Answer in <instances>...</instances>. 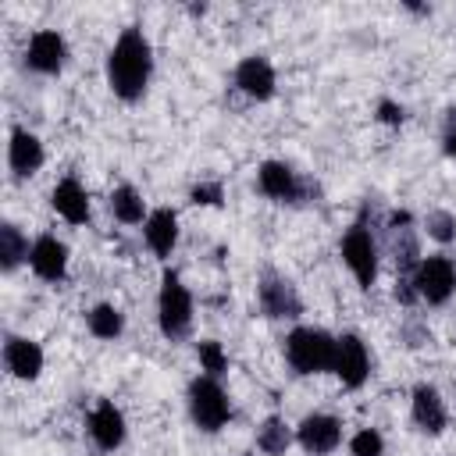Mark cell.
<instances>
[{
	"instance_id": "4",
	"label": "cell",
	"mask_w": 456,
	"mask_h": 456,
	"mask_svg": "<svg viewBox=\"0 0 456 456\" xmlns=\"http://www.w3.org/2000/svg\"><path fill=\"white\" fill-rule=\"evenodd\" d=\"M185 399H189V417H192V424H196L200 431H207V435L221 431V428L232 420L228 392H224L221 381L210 378V374H196V378L189 381Z\"/></svg>"
},
{
	"instance_id": "2",
	"label": "cell",
	"mask_w": 456,
	"mask_h": 456,
	"mask_svg": "<svg viewBox=\"0 0 456 456\" xmlns=\"http://www.w3.org/2000/svg\"><path fill=\"white\" fill-rule=\"evenodd\" d=\"M285 360L299 378L310 374H328L335 363V335H328L324 328H292L285 335Z\"/></svg>"
},
{
	"instance_id": "12",
	"label": "cell",
	"mask_w": 456,
	"mask_h": 456,
	"mask_svg": "<svg viewBox=\"0 0 456 456\" xmlns=\"http://www.w3.org/2000/svg\"><path fill=\"white\" fill-rule=\"evenodd\" d=\"M410 413H413V424H417L424 435H442L445 424H449L445 403H442L438 388L428 385V381L413 385V392H410Z\"/></svg>"
},
{
	"instance_id": "3",
	"label": "cell",
	"mask_w": 456,
	"mask_h": 456,
	"mask_svg": "<svg viewBox=\"0 0 456 456\" xmlns=\"http://www.w3.org/2000/svg\"><path fill=\"white\" fill-rule=\"evenodd\" d=\"M157 324H160V335L167 342H178L189 335L192 328V292L185 289L182 274L178 271H164L160 274V292H157Z\"/></svg>"
},
{
	"instance_id": "9",
	"label": "cell",
	"mask_w": 456,
	"mask_h": 456,
	"mask_svg": "<svg viewBox=\"0 0 456 456\" xmlns=\"http://www.w3.org/2000/svg\"><path fill=\"white\" fill-rule=\"evenodd\" d=\"M64 61H68V43H64V36H61L57 28H39V32H32V39H28V46H25V64H28V71H36V75H57V71L64 68Z\"/></svg>"
},
{
	"instance_id": "28",
	"label": "cell",
	"mask_w": 456,
	"mask_h": 456,
	"mask_svg": "<svg viewBox=\"0 0 456 456\" xmlns=\"http://www.w3.org/2000/svg\"><path fill=\"white\" fill-rule=\"evenodd\" d=\"M378 121L381 125H403L406 121V110H403V103H395V100H378Z\"/></svg>"
},
{
	"instance_id": "25",
	"label": "cell",
	"mask_w": 456,
	"mask_h": 456,
	"mask_svg": "<svg viewBox=\"0 0 456 456\" xmlns=\"http://www.w3.org/2000/svg\"><path fill=\"white\" fill-rule=\"evenodd\" d=\"M424 232H428L435 242H452V239H456V214H449V210H428Z\"/></svg>"
},
{
	"instance_id": "15",
	"label": "cell",
	"mask_w": 456,
	"mask_h": 456,
	"mask_svg": "<svg viewBox=\"0 0 456 456\" xmlns=\"http://www.w3.org/2000/svg\"><path fill=\"white\" fill-rule=\"evenodd\" d=\"M89 435H93V442L103 449V452H114V449H121V442H125V413L110 403V399H100L96 403V410L89 413Z\"/></svg>"
},
{
	"instance_id": "19",
	"label": "cell",
	"mask_w": 456,
	"mask_h": 456,
	"mask_svg": "<svg viewBox=\"0 0 456 456\" xmlns=\"http://www.w3.org/2000/svg\"><path fill=\"white\" fill-rule=\"evenodd\" d=\"M142 239H146V246L153 249V256L167 260V256L175 253V246H178V214H175L171 207L150 210V217H146V224H142Z\"/></svg>"
},
{
	"instance_id": "21",
	"label": "cell",
	"mask_w": 456,
	"mask_h": 456,
	"mask_svg": "<svg viewBox=\"0 0 456 456\" xmlns=\"http://www.w3.org/2000/svg\"><path fill=\"white\" fill-rule=\"evenodd\" d=\"M28 253H32V246H28V239L21 235V228H18L14 221H4V224H0V267L11 274L18 264L28 260Z\"/></svg>"
},
{
	"instance_id": "5",
	"label": "cell",
	"mask_w": 456,
	"mask_h": 456,
	"mask_svg": "<svg viewBox=\"0 0 456 456\" xmlns=\"http://www.w3.org/2000/svg\"><path fill=\"white\" fill-rule=\"evenodd\" d=\"M342 264L349 267V274L356 278L360 289H370L378 281V242L367 228V221H353L338 242Z\"/></svg>"
},
{
	"instance_id": "17",
	"label": "cell",
	"mask_w": 456,
	"mask_h": 456,
	"mask_svg": "<svg viewBox=\"0 0 456 456\" xmlns=\"http://www.w3.org/2000/svg\"><path fill=\"white\" fill-rule=\"evenodd\" d=\"M4 367L14 378H21V381H36L39 370H43V349H39V342L21 338V335H7L4 338Z\"/></svg>"
},
{
	"instance_id": "24",
	"label": "cell",
	"mask_w": 456,
	"mask_h": 456,
	"mask_svg": "<svg viewBox=\"0 0 456 456\" xmlns=\"http://www.w3.org/2000/svg\"><path fill=\"white\" fill-rule=\"evenodd\" d=\"M196 356H200V370L210 374V378H217V374L228 370V353H224V346L214 342V338H200V342H196Z\"/></svg>"
},
{
	"instance_id": "16",
	"label": "cell",
	"mask_w": 456,
	"mask_h": 456,
	"mask_svg": "<svg viewBox=\"0 0 456 456\" xmlns=\"http://www.w3.org/2000/svg\"><path fill=\"white\" fill-rule=\"evenodd\" d=\"M43 142L36 132L28 128H11V142H7V164L14 171V178H28L43 167Z\"/></svg>"
},
{
	"instance_id": "27",
	"label": "cell",
	"mask_w": 456,
	"mask_h": 456,
	"mask_svg": "<svg viewBox=\"0 0 456 456\" xmlns=\"http://www.w3.org/2000/svg\"><path fill=\"white\" fill-rule=\"evenodd\" d=\"M189 200L200 203V207H221L224 203V189H221V182H200V185H192Z\"/></svg>"
},
{
	"instance_id": "29",
	"label": "cell",
	"mask_w": 456,
	"mask_h": 456,
	"mask_svg": "<svg viewBox=\"0 0 456 456\" xmlns=\"http://www.w3.org/2000/svg\"><path fill=\"white\" fill-rule=\"evenodd\" d=\"M442 146H445V153L456 160V118H449V128H445V135H442Z\"/></svg>"
},
{
	"instance_id": "26",
	"label": "cell",
	"mask_w": 456,
	"mask_h": 456,
	"mask_svg": "<svg viewBox=\"0 0 456 456\" xmlns=\"http://www.w3.org/2000/svg\"><path fill=\"white\" fill-rule=\"evenodd\" d=\"M349 452H353V456H385V438H381V431L360 428V431L349 438Z\"/></svg>"
},
{
	"instance_id": "1",
	"label": "cell",
	"mask_w": 456,
	"mask_h": 456,
	"mask_svg": "<svg viewBox=\"0 0 456 456\" xmlns=\"http://www.w3.org/2000/svg\"><path fill=\"white\" fill-rule=\"evenodd\" d=\"M150 75H153L150 39L135 25L121 28V36L114 39V46L107 53V86H110V93L125 103H135V100H142V93L150 86Z\"/></svg>"
},
{
	"instance_id": "13",
	"label": "cell",
	"mask_w": 456,
	"mask_h": 456,
	"mask_svg": "<svg viewBox=\"0 0 456 456\" xmlns=\"http://www.w3.org/2000/svg\"><path fill=\"white\" fill-rule=\"evenodd\" d=\"M232 78H235V86H239L249 100H271V96H274V86H278L271 61L260 57V53L242 57V61L235 64V75H232Z\"/></svg>"
},
{
	"instance_id": "6",
	"label": "cell",
	"mask_w": 456,
	"mask_h": 456,
	"mask_svg": "<svg viewBox=\"0 0 456 456\" xmlns=\"http://www.w3.org/2000/svg\"><path fill=\"white\" fill-rule=\"evenodd\" d=\"M331 374L342 381V388H363L367 385V378H370V353H367V342L356 331L335 335Z\"/></svg>"
},
{
	"instance_id": "23",
	"label": "cell",
	"mask_w": 456,
	"mask_h": 456,
	"mask_svg": "<svg viewBox=\"0 0 456 456\" xmlns=\"http://www.w3.org/2000/svg\"><path fill=\"white\" fill-rule=\"evenodd\" d=\"M86 328L96 335V338H118L125 331V314L114 306V303H96L89 314H86Z\"/></svg>"
},
{
	"instance_id": "20",
	"label": "cell",
	"mask_w": 456,
	"mask_h": 456,
	"mask_svg": "<svg viewBox=\"0 0 456 456\" xmlns=\"http://www.w3.org/2000/svg\"><path fill=\"white\" fill-rule=\"evenodd\" d=\"M110 214L121 221V224H146L150 210H146V200L135 185H118L110 192Z\"/></svg>"
},
{
	"instance_id": "14",
	"label": "cell",
	"mask_w": 456,
	"mask_h": 456,
	"mask_svg": "<svg viewBox=\"0 0 456 456\" xmlns=\"http://www.w3.org/2000/svg\"><path fill=\"white\" fill-rule=\"evenodd\" d=\"M28 267L36 278L43 281H64L68 274V246L57 239V235H39L32 242V253H28Z\"/></svg>"
},
{
	"instance_id": "11",
	"label": "cell",
	"mask_w": 456,
	"mask_h": 456,
	"mask_svg": "<svg viewBox=\"0 0 456 456\" xmlns=\"http://www.w3.org/2000/svg\"><path fill=\"white\" fill-rule=\"evenodd\" d=\"M256 185L267 200H278V203H299L303 200V182L285 160H264L256 167Z\"/></svg>"
},
{
	"instance_id": "18",
	"label": "cell",
	"mask_w": 456,
	"mask_h": 456,
	"mask_svg": "<svg viewBox=\"0 0 456 456\" xmlns=\"http://www.w3.org/2000/svg\"><path fill=\"white\" fill-rule=\"evenodd\" d=\"M50 207H53L68 224H86V221H89V192H86V185H82L75 175H68V178H61V182L53 185Z\"/></svg>"
},
{
	"instance_id": "10",
	"label": "cell",
	"mask_w": 456,
	"mask_h": 456,
	"mask_svg": "<svg viewBox=\"0 0 456 456\" xmlns=\"http://www.w3.org/2000/svg\"><path fill=\"white\" fill-rule=\"evenodd\" d=\"M296 442L310 452V456H328L338 449L342 442V420L331 413H306L296 428Z\"/></svg>"
},
{
	"instance_id": "7",
	"label": "cell",
	"mask_w": 456,
	"mask_h": 456,
	"mask_svg": "<svg viewBox=\"0 0 456 456\" xmlns=\"http://www.w3.org/2000/svg\"><path fill=\"white\" fill-rule=\"evenodd\" d=\"M413 289L417 299H428L431 306L449 303V296L456 292V267L449 256L435 253V256H420L417 271H413Z\"/></svg>"
},
{
	"instance_id": "8",
	"label": "cell",
	"mask_w": 456,
	"mask_h": 456,
	"mask_svg": "<svg viewBox=\"0 0 456 456\" xmlns=\"http://www.w3.org/2000/svg\"><path fill=\"white\" fill-rule=\"evenodd\" d=\"M256 299H260L264 317H271V321H292L303 314V299H299L296 285L274 271H264V278L256 285Z\"/></svg>"
},
{
	"instance_id": "22",
	"label": "cell",
	"mask_w": 456,
	"mask_h": 456,
	"mask_svg": "<svg viewBox=\"0 0 456 456\" xmlns=\"http://www.w3.org/2000/svg\"><path fill=\"white\" fill-rule=\"evenodd\" d=\"M296 442L292 428L281 420V417H267L260 428H256V449L267 452V456H285V449Z\"/></svg>"
}]
</instances>
